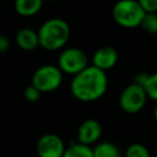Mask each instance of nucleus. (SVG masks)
I'll use <instances>...</instances> for the list:
<instances>
[{
  "label": "nucleus",
  "mask_w": 157,
  "mask_h": 157,
  "mask_svg": "<svg viewBox=\"0 0 157 157\" xmlns=\"http://www.w3.org/2000/svg\"><path fill=\"white\" fill-rule=\"evenodd\" d=\"M108 88L107 72L88 65L85 70L72 76L70 91L72 96L81 102H94L99 99Z\"/></svg>",
  "instance_id": "1"
},
{
  "label": "nucleus",
  "mask_w": 157,
  "mask_h": 157,
  "mask_svg": "<svg viewBox=\"0 0 157 157\" xmlns=\"http://www.w3.org/2000/svg\"><path fill=\"white\" fill-rule=\"evenodd\" d=\"M38 32L39 45L45 50H58L61 49L70 38V26L69 23L59 17H53L44 21Z\"/></svg>",
  "instance_id": "2"
},
{
  "label": "nucleus",
  "mask_w": 157,
  "mask_h": 157,
  "mask_svg": "<svg viewBox=\"0 0 157 157\" xmlns=\"http://www.w3.org/2000/svg\"><path fill=\"white\" fill-rule=\"evenodd\" d=\"M112 16L115 23L125 28H134L141 25L145 11L136 0L118 1L112 10Z\"/></svg>",
  "instance_id": "3"
},
{
  "label": "nucleus",
  "mask_w": 157,
  "mask_h": 157,
  "mask_svg": "<svg viewBox=\"0 0 157 157\" xmlns=\"http://www.w3.org/2000/svg\"><path fill=\"white\" fill-rule=\"evenodd\" d=\"M63 82V72L58 65L45 64L39 66L32 75V82L40 93L53 92L60 87Z\"/></svg>",
  "instance_id": "4"
},
{
  "label": "nucleus",
  "mask_w": 157,
  "mask_h": 157,
  "mask_svg": "<svg viewBox=\"0 0 157 157\" xmlns=\"http://www.w3.org/2000/svg\"><path fill=\"white\" fill-rule=\"evenodd\" d=\"M88 66V58L86 53L75 47L65 48L60 52L58 58V67L63 74L77 75Z\"/></svg>",
  "instance_id": "5"
},
{
  "label": "nucleus",
  "mask_w": 157,
  "mask_h": 157,
  "mask_svg": "<svg viewBox=\"0 0 157 157\" xmlns=\"http://www.w3.org/2000/svg\"><path fill=\"white\" fill-rule=\"evenodd\" d=\"M146 101L147 94L145 88L141 85L132 82L121 91L119 97V105L125 113L135 114L145 107Z\"/></svg>",
  "instance_id": "6"
},
{
  "label": "nucleus",
  "mask_w": 157,
  "mask_h": 157,
  "mask_svg": "<svg viewBox=\"0 0 157 157\" xmlns=\"http://www.w3.org/2000/svg\"><path fill=\"white\" fill-rule=\"evenodd\" d=\"M36 150L38 157H63L66 146L59 135L48 132L38 139Z\"/></svg>",
  "instance_id": "7"
},
{
  "label": "nucleus",
  "mask_w": 157,
  "mask_h": 157,
  "mask_svg": "<svg viewBox=\"0 0 157 157\" xmlns=\"http://www.w3.org/2000/svg\"><path fill=\"white\" fill-rule=\"evenodd\" d=\"M101 136H102V125L96 119L88 118L83 120L77 128L76 139L78 144L90 146L92 144H97Z\"/></svg>",
  "instance_id": "8"
},
{
  "label": "nucleus",
  "mask_w": 157,
  "mask_h": 157,
  "mask_svg": "<svg viewBox=\"0 0 157 157\" xmlns=\"http://www.w3.org/2000/svg\"><path fill=\"white\" fill-rule=\"evenodd\" d=\"M118 63V52L110 45L98 48L92 56V65L104 72L113 69Z\"/></svg>",
  "instance_id": "9"
},
{
  "label": "nucleus",
  "mask_w": 157,
  "mask_h": 157,
  "mask_svg": "<svg viewBox=\"0 0 157 157\" xmlns=\"http://www.w3.org/2000/svg\"><path fill=\"white\" fill-rule=\"evenodd\" d=\"M15 40H16V44L25 52H32L39 47L38 32L29 27L20 28L16 32Z\"/></svg>",
  "instance_id": "10"
},
{
  "label": "nucleus",
  "mask_w": 157,
  "mask_h": 157,
  "mask_svg": "<svg viewBox=\"0 0 157 157\" xmlns=\"http://www.w3.org/2000/svg\"><path fill=\"white\" fill-rule=\"evenodd\" d=\"M43 6L42 0H17L15 1V10L21 16H33L40 11Z\"/></svg>",
  "instance_id": "11"
},
{
  "label": "nucleus",
  "mask_w": 157,
  "mask_h": 157,
  "mask_svg": "<svg viewBox=\"0 0 157 157\" xmlns=\"http://www.w3.org/2000/svg\"><path fill=\"white\" fill-rule=\"evenodd\" d=\"M93 157H121L117 145L109 141H101L92 148Z\"/></svg>",
  "instance_id": "12"
},
{
  "label": "nucleus",
  "mask_w": 157,
  "mask_h": 157,
  "mask_svg": "<svg viewBox=\"0 0 157 157\" xmlns=\"http://www.w3.org/2000/svg\"><path fill=\"white\" fill-rule=\"evenodd\" d=\"M63 157H93L92 147L78 144L76 141L69 145V147H66Z\"/></svg>",
  "instance_id": "13"
},
{
  "label": "nucleus",
  "mask_w": 157,
  "mask_h": 157,
  "mask_svg": "<svg viewBox=\"0 0 157 157\" xmlns=\"http://www.w3.org/2000/svg\"><path fill=\"white\" fill-rule=\"evenodd\" d=\"M124 157H151L148 148L140 144V142H134L131 145H129V147L125 151V156Z\"/></svg>",
  "instance_id": "14"
},
{
  "label": "nucleus",
  "mask_w": 157,
  "mask_h": 157,
  "mask_svg": "<svg viewBox=\"0 0 157 157\" xmlns=\"http://www.w3.org/2000/svg\"><path fill=\"white\" fill-rule=\"evenodd\" d=\"M140 27L148 34L157 33V13H145Z\"/></svg>",
  "instance_id": "15"
},
{
  "label": "nucleus",
  "mask_w": 157,
  "mask_h": 157,
  "mask_svg": "<svg viewBox=\"0 0 157 157\" xmlns=\"http://www.w3.org/2000/svg\"><path fill=\"white\" fill-rule=\"evenodd\" d=\"M144 88L147 94V98H151L157 103V72L147 76V80L144 83Z\"/></svg>",
  "instance_id": "16"
},
{
  "label": "nucleus",
  "mask_w": 157,
  "mask_h": 157,
  "mask_svg": "<svg viewBox=\"0 0 157 157\" xmlns=\"http://www.w3.org/2000/svg\"><path fill=\"white\" fill-rule=\"evenodd\" d=\"M40 94H42V93H40L33 85H28V86H26L25 90H23V97H25L28 102H37V101H39Z\"/></svg>",
  "instance_id": "17"
},
{
  "label": "nucleus",
  "mask_w": 157,
  "mask_h": 157,
  "mask_svg": "<svg viewBox=\"0 0 157 157\" xmlns=\"http://www.w3.org/2000/svg\"><path fill=\"white\" fill-rule=\"evenodd\" d=\"M139 2L145 13H157V0H140Z\"/></svg>",
  "instance_id": "18"
},
{
  "label": "nucleus",
  "mask_w": 157,
  "mask_h": 157,
  "mask_svg": "<svg viewBox=\"0 0 157 157\" xmlns=\"http://www.w3.org/2000/svg\"><path fill=\"white\" fill-rule=\"evenodd\" d=\"M9 48H10V40H9V38L6 36H4V34L0 33V54L6 53L9 50Z\"/></svg>",
  "instance_id": "19"
},
{
  "label": "nucleus",
  "mask_w": 157,
  "mask_h": 157,
  "mask_svg": "<svg viewBox=\"0 0 157 157\" xmlns=\"http://www.w3.org/2000/svg\"><path fill=\"white\" fill-rule=\"evenodd\" d=\"M153 118H155V120L157 121V103H156L155 107H153Z\"/></svg>",
  "instance_id": "20"
}]
</instances>
